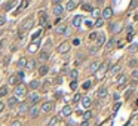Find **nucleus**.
I'll list each match as a JSON object with an SVG mask.
<instances>
[{"instance_id":"4d7b16f0","label":"nucleus","mask_w":138,"mask_h":126,"mask_svg":"<svg viewBox=\"0 0 138 126\" xmlns=\"http://www.w3.org/2000/svg\"><path fill=\"white\" fill-rule=\"evenodd\" d=\"M123 46H125V43L122 42V40H120V42H117V48H120V49H122Z\"/></svg>"},{"instance_id":"c9c22d12","label":"nucleus","mask_w":138,"mask_h":126,"mask_svg":"<svg viewBox=\"0 0 138 126\" xmlns=\"http://www.w3.org/2000/svg\"><path fill=\"white\" fill-rule=\"evenodd\" d=\"M8 86H2V88H0V98H2V96H5V95H8Z\"/></svg>"},{"instance_id":"a211bd4d","label":"nucleus","mask_w":138,"mask_h":126,"mask_svg":"<svg viewBox=\"0 0 138 126\" xmlns=\"http://www.w3.org/2000/svg\"><path fill=\"white\" fill-rule=\"evenodd\" d=\"M61 116H64V117L71 116V107H70V105H64L62 110H61Z\"/></svg>"},{"instance_id":"680f3d73","label":"nucleus","mask_w":138,"mask_h":126,"mask_svg":"<svg viewBox=\"0 0 138 126\" xmlns=\"http://www.w3.org/2000/svg\"><path fill=\"white\" fill-rule=\"evenodd\" d=\"M80 126H89V122H83V123H82Z\"/></svg>"},{"instance_id":"5701e85b","label":"nucleus","mask_w":138,"mask_h":126,"mask_svg":"<svg viewBox=\"0 0 138 126\" xmlns=\"http://www.w3.org/2000/svg\"><path fill=\"white\" fill-rule=\"evenodd\" d=\"M82 19H83V17H82V15H76V17L71 19V24H73V27H79V25L82 24Z\"/></svg>"},{"instance_id":"79ce46f5","label":"nucleus","mask_w":138,"mask_h":126,"mask_svg":"<svg viewBox=\"0 0 138 126\" xmlns=\"http://www.w3.org/2000/svg\"><path fill=\"white\" fill-rule=\"evenodd\" d=\"M82 88H83L85 91H86V89H89V88H91V80H86L85 83L82 85Z\"/></svg>"},{"instance_id":"412c9836","label":"nucleus","mask_w":138,"mask_h":126,"mask_svg":"<svg viewBox=\"0 0 138 126\" xmlns=\"http://www.w3.org/2000/svg\"><path fill=\"white\" fill-rule=\"evenodd\" d=\"M18 104H19V102H18V98H17V96L9 98V101H8V107H9V108H15Z\"/></svg>"},{"instance_id":"a19ab883","label":"nucleus","mask_w":138,"mask_h":126,"mask_svg":"<svg viewBox=\"0 0 138 126\" xmlns=\"http://www.w3.org/2000/svg\"><path fill=\"white\" fill-rule=\"evenodd\" d=\"M103 24H104V19H96V21H95V27H96V28L103 27Z\"/></svg>"},{"instance_id":"49530a36","label":"nucleus","mask_w":138,"mask_h":126,"mask_svg":"<svg viewBox=\"0 0 138 126\" xmlns=\"http://www.w3.org/2000/svg\"><path fill=\"white\" fill-rule=\"evenodd\" d=\"M70 88H71L73 91H76V89H77V82H71V83H70Z\"/></svg>"},{"instance_id":"ddd939ff","label":"nucleus","mask_w":138,"mask_h":126,"mask_svg":"<svg viewBox=\"0 0 138 126\" xmlns=\"http://www.w3.org/2000/svg\"><path fill=\"white\" fill-rule=\"evenodd\" d=\"M126 82H128V79H126V76H125V74H119V76H117L116 83H117V86H119V88H120V86H125V85H126Z\"/></svg>"},{"instance_id":"ea45409f","label":"nucleus","mask_w":138,"mask_h":126,"mask_svg":"<svg viewBox=\"0 0 138 126\" xmlns=\"http://www.w3.org/2000/svg\"><path fill=\"white\" fill-rule=\"evenodd\" d=\"M128 65H129V67H132V68H134V67H137V65H138V61H137V59H129Z\"/></svg>"},{"instance_id":"603ef678","label":"nucleus","mask_w":138,"mask_h":126,"mask_svg":"<svg viewBox=\"0 0 138 126\" xmlns=\"http://www.w3.org/2000/svg\"><path fill=\"white\" fill-rule=\"evenodd\" d=\"M10 126H22V125H21L19 120H15V122H12V125H10Z\"/></svg>"},{"instance_id":"e433bc0d","label":"nucleus","mask_w":138,"mask_h":126,"mask_svg":"<svg viewBox=\"0 0 138 126\" xmlns=\"http://www.w3.org/2000/svg\"><path fill=\"white\" fill-rule=\"evenodd\" d=\"M119 70H120V65L117 64V65H114V67H113V70H112V71H110V74H112V76L117 74V73H119Z\"/></svg>"},{"instance_id":"2eb2a0df","label":"nucleus","mask_w":138,"mask_h":126,"mask_svg":"<svg viewBox=\"0 0 138 126\" xmlns=\"http://www.w3.org/2000/svg\"><path fill=\"white\" fill-rule=\"evenodd\" d=\"M112 15H113V9L110 8V6H108V8H104V10H103V19H110Z\"/></svg>"},{"instance_id":"a18cd8bd","label":"nucleus","mask_w":138,"mask_h":126,"mask_svg":"<svg viewBox=\"0 0 138 126\" xmlns=\"http://www.w3.org/2000/svg\"><path fill=\"white\" fill-rule=\"evenodd\" d=\"M98 52V48L96 46H92V48H89V53H96Z\"/></svg>"},{"instance_id":"1a4fd4ad","label":"nucleus","mask_w":138,"mask_h":126,"mask_svg":"<svg viewBox=\"0 0 138 126\" xmlns=\"http://www.w3.org/2000/svg\"><path fill=\"white\" fill-rule=\"evenodd\" d=\"M98 68H100V62H98V61H92V62L89 64V68H88V71H89L91 74H95Z\"/></svg>"},{"instance_id":"f704fd0d","label":"nucleus","mask_w":138,"mask_h":126,"mask_svg":"<svg viewBox=\"0 0 138 126\" xmlns=\"http://www.w3.org/2000/svg\"><path fill=\"white\" fill-rule=\"evenodd\" d=\"M25 64H27L25 58H19V61H18V67H19V68H25Z\"/></svg>"},{"instance_id":"423d86ee","label":"nucleus","mask_w":138,"mask_h":126,"mask_svg":"<svg viewBox=\"0 0 138 126\" xmlns=\"http://www.w3.org/2000/svg\"><path fill=\"white\" fill-rule=\"evenodd\" d=\"M70 48H71V46H70L68 42H62L60 46H58V52H60L61 55H64V53H68V52H70Z\"/></svg>"},{"instance_id":"37998d69","label":"nucleus","mask_w":138,"mask_h":126,"mask_svg":"<svg viewBox=\"0 0 138 126\" xmlns=\"http://www.w3.org/2000/svg\"><path fill=\"white\" fill-rule=\"evenodd\" d=\"M9 61H10V55H8V57L5 58V61H3V67H8V65H9Z\"/></svg>"},{"instance_id":"cd10ccee","label":"nucleus","mask_w":138,"mask_h":126,"mask_svg":"<svg viewBox=\"0 0 138 126\" xmlns=\"http://www.w3.org/2000/svg\"><path fill=\"white\" fill-rule=\"evenodd\" d=\"M34 67H36V61H34V59H27V64H25L27 70H33Z\"/></svg>"},{"instance_id":"4be33fe9","label":"nucleus","mask_w":138,"mask_h":126,"mask_svg":"<svg viewBox=\"0 0 138 126\" xmlns=\"http://www.w3.org/2000/svg\"><path fill=\"white\" fill-rule=\"evenodd\" d=\"M39 18H40V24L42 25H45L48 22V13H46L45 10H40V12H39Z\"/></svg>"},{"instance_id":"7ed1b4c3","label":"nucleus","mask_w":138,"mask_h":126,"mask_svg":"<svg viewBox=\"0 0 138 126\" xmlns=\"http://www.w3.org/2000/svg\"><path fill=\"white\" fill-rule=\"evenodd\" d=\"M27 95V86L22 83H19L15 86V96L17 98H21V96H25Z\"/></svg>"},{"instance_id":"4468645a","label":"nucleus","mask_w":138,"mask_h":126,"mask_svg":"<svg viewBox=\"0 0 138 126\" xmlns=\"http://www.w3.org/2000/svg\"><path fill=\"white\" fill-rule=\"evenodd\" d=\"M51 110H52V102H51V101L43 102V105L40 107V111H42V113H49Z\"/></svg>"},{"instance_id":"393cba45","label":"nucleus","mask_w":138,"mask_h":126,"mask_svg":"<svg viewBox=\"0 0 138 126\" xmlns=\"http://www.w3.org/2000/svg\"><path fill=\"white\" fill-rule=\"evenodd\" d=\"M39 59H40V61H48V59H49V52H48V50H42V52H40V53H39Z\"/></svg>"},{"instance_id":"6ab92c4d","label":"nucleus","mask_w":138,"mask_h":126,"mask_svg":"<svg viewBox=\"0 0 138 126\" xmlns=\"http://www.w3.org/2000/svg\"><path fill=\"white\" fill-rule=\"evenodd\" d=\"M39 43H40V42H37V40L31 43V45L28 46V52H30V53H36V52L39 50Z\"/></svg>"},{"instance_id":"c03bdc74","label":"nucleus","mask_w":138,"mask_h":126,"mask_svg":"<svg viewBox=\"0 0 138 126\" xmlns=\"http://www.w3.org/2000/svg\"><path fill=\"white\" fill-rule=\"evenodd\" d=\"M80 98H82V96H80L79 93H74V95H73V102H79Z\"/></svg>"},{"instance_id":"4c0bfd02","label":"nucleus","mask_w":138,"mask_h":126,"mask_svg":"<svg viewBox=\"0 0 138 126\" xmlns=\"http://www.w3.org/2000/svg\"><path fill=\"white\" fill-rule=\"evenodd\" d=\"M82 116H83V119H85V122H88L89 119L92 117V113H91V111H85V113H83Z\"/></svg>"},{"instance_id":"c756f323","label":"nucleus","mask_w":138,"mask_h":126,"mask_svg":"<svg viewBox=\"0 0 138 126\" xmlns=\"http://www.w3.org/2000/svg\"><path fill=\"white\" fill-rule=\"evenodd\" d=\"M138 50V43H132V45H129V48H128V52L129 53H135Z\"/></svg>"},{"instance_id":"58836bf2","label":"nucleus","mask_w":138,"mask_h":126,"mask_svg":"<svg viewBox=\"0 0 138 126\" xmlns=\"http://www.w3.org/2000/svg\"><path fill=\"white\" fill-rule=\"evenodd\" d=\"M65 28H67V25H58V27H57V33H64V31H65Z\"/></svg>"},{"instance_id":"20e7f679","label":"nucleus","mask_w":138,"mask_h":126,"mask_svg":"<svg viewBox=\"0 0 138 126\" xmlns=\"http://www.w3.org/2000/svg\"><path fill=\"white\" fill-rule=\"evenodd\" d=\"M34 25V19L33 18H27L25 21L21 24L19 27V31H28V30H31V27Z\"/></svg>"},{"instance_id":"9b49d317","label":"nucleus","mask_w":138,"mask_h":126,"mask_svg":"<svg viewBox=\"0 0 138 126\" xmlns=\"http://www.w3.org/2000/svg\"><path fill=\"white\" fill-rule=\"evenodd\" d=\"M80 104H82L85 108H89V107L92 105V100H91L89 96H82V98H80Z\"/></svg>"},{"instance_id":"9d476101","label":"nucleus","mask_w":138,"mask_h":126,"mask_svg":"<svg viewBox=\"0 0 138 126\" xmlns=\"http://www.w3.org/2000/svg\"><path fill=\"white\" fill-rule=\"evenodd\" d=\"M107 95H108V89H107L105 86L100 88V89L96 91V98H105Z\"/></svg>"},{"instance_id":"a878e982","label":"nucleus","mask_w":138,"mask_h":126,"mask_svg":"<svg viewBox=\"0 0 138 126\" xmlns=\"http://www.w3.org/2000/svg\"><path fill=\"white\" fill-rule=\"evenodd\" d=\"M80 6H82V9H83V10H86V12H92V10H94L92 5H91V3H88V2H83Z\"/></svg>"},{"instance_id":"864d4df0","label":"nucleus","mask_w":138,"mask_h":126,"mask_svg":"<svg viewBox=\"0 0 138 126\" xmlns=\"http://www.w3.org/2000/svg\"><path fill=\"white\" fill-rule=\"evenodd\" d=\"M132 30H134V27H132V25H128V27H126V31H128L129 34H132Z\"/></svg>"},{"instance_id":"c85d7f7f","label":"nucleus","mask_w":138,"mask_h":126,"mask_svg":"<svg viewBox=\"0 0 138 126\" xmlns=\"http://www.w3.org/2000/svg\"><path fill=\"white\" fill-rule=\"evenodd\" d=\"M39 86H40L39 80H31V82H30V85H28V88H30V89H33V91L39 89Z\"/></svg>"},{"instance_id":"0e129e2a","label":"nucleus","mask_w":138,"mask_h":126,"mask_svg":"<svg viewBox=\"0 0 138 126\" xmlns=\"http://www.w3.org/2000/svg\"><path fill=\"white\" fill-rule=\"evenodd\" d=\"M137 107H138V100H137Z\"/></svg>"},{"instance_id":"2f4dec72","label":"nucleus","mask_w":138,"mask_h":126,"mask_svg":"<svg viewBox=\"0 0 138 126\" xmlns=\"http://www.w3.org/2000/svg\"><path fill=\"white\" fill-rule=\"evenodd\" d=\"M77 76H79L77 70H71V71H70V79H71V82H76Z\"/></svg>"},{"instance_id":"f257e3e1","label":"nucleus","mask_w":138,"mask_h":126,"mask_svg":"<svg viewBox=\"0 0 138 126\" xmlns=\"http://www.w3.org/2000/svg\"><path fill=\"white\" fill-rule=\"evenodd\" d=\"M108 67H110V62L108 61H104L103 64H100V68L96 70V79L98 80H101V79H104V76H105V73L108 71Z\"/></svg>"},{"instance_id":"6e6d98bb","label":"nucleus","mask_w":138,"mask_h":126,"mask_svg":"<svg viewBox=\"0 0 138 126\" xmlns=\"http://www.w3.org/2000/svg\"><path fill=\"white\" fill-rule=\"evenodd\" d=\"M3 108H5V102H3V101H0V113L3 111Z\"/></svg>"},{"instance_id":"e2e57ef3","label":"nucleus","mask_w":138,"mask_h":126,"mask_svg":"<svg viewBox=\"0 0 138 126\" xmlns=\"http://www.w3.org/2000/svg\"><path fill=\"white\" fill-rule=\"evenodd\" d=\"M2 34H3V31H0V37H2Z\"/></svg>"},{"instance_id":"aec40b11","label":"nucleus","mask_w":138,"mask_h":126,"mask_svg":"<svg viewBox=\"0 0 138 126\" xmlns=\"http://www.w3.org/2000/svg\"><path fill=\"white\" fill-rule=\"evenodd\" d=\"M28 108H30V105H28L27 102H21V104H19L18 111H19V114H25L27 111H28Z\"/></svg>"},{"instance_id":"473e14b6","label":"nucleus","mask_w":138,"mask_h":126,"mask_svg":"<svg viewBox=\"0 0 138 126\" xmlns=\"http://www.w3.org/2000/svg\"><path fill=\"white\" fill-rule=\"evenodd\" d=\"M15 5H17L15 2H8V3H5L3 6H5V10H12V8H13Z\"/></svg>"},{"instance_id":"72a5a7b5","label":"nucleus","mask_w":138,"mask_h":126,"mask_svg":"<svg viewBox=\"0 0 138 126\" xmlns=\"http://www.w3.org/2000/svg\"><path fill=\"white\" fill-rule=\"evenodd\" d=\"M60 123V117H52L51 119V122H49V125L48 126H57Z\"/></svg>"},{"instance_id":"052dcab7","label":"nucleus","mask_w":138,"mask_h":126,"mask_svg":"<svg viewBox=\"0 0 138 126\" xmlns=\"http://www.w3.org/2000/svg\"><path fill=\"white\" fill-rule=\"evenodd\" d=\"M70 33H71V31H70V28L67 27V28H65V31H64V34H65V36H68Z\"/></svg>"},{"instance_id":"de8ad7c7","label":"nucleus","mask_w":138,"mask_h":126,"mask_svg":"<svg viewBox=\"0 0 138 126\" xmlns=\"http://www.w3.org/2000/svg\"><path fill=\"white\" fill-rule=\"evenodd\" d=\"M138 6V0H135V2H131V9H135Z\"/></svg>"},{"instance_id":"39448f33","label":"nucleus","mask_w":138,"mask_h":126,"mask_svg":"<svg viewBox=\"0 0 138 126\" xmlns=\"http://www.w3.org/2000/svg\"><path fill=\"white\" fill-rule=\"evenodd\" d=\"M40 100V96H39V93H30L28 96H27V104L28 105H37V102Z\"/></svg>"},{"instance_id":"3c124183","label":"nucleus","mask_w":138,"mask_h":126,"mask_svg":"<svg viewBox=\"0 0 138 126\" xmlns=\"http://www.w3.org/2000/svg\"><path fill=\"white\" fill-rule=\"evenodd\" d=\"M132 77H134V79H138V70H132Z\"/></svg>"},{"instance_id":"7c9ffc66","label":"nucleus","mask_w":138,"mask_h":126,"mask_svg":"<svg viewBox=\"0 0 138 126\" xmlns=\"http://www.w3.org/2000/svg\"><path fill=\"white\" fill-rule=\"evenodd\" d=\"M42 34H43V30H42V28H40L39 31H36V33L33 34V36H31V39H33V42H36L37 39H40V37H42Z\"/></svg>"},{"instance_id":"b1692460","label":"nucleus","mask_w":138,"mask_h":126,"mask_svg":"<svg viewBox=\"0 0 138 126\" xmlns=\"http://www.w3.org/2000/svg\"><path fill=\"white\" fill-rule=\"evenodd\" d=\"M48 71H49V67H48L46 64H45V65H40V67H39V76H42V77L48 74Z\"/></svg>"},{"instance_id":"0eeeda50","label":"nucleus","mask_w":138,"mask_h":126,"mask_svg":"<svg viewBox=\"0 0 138 126\" xmlns=\"http://www.w3.org/2000/svg\"><path fill=\"white\" fill-rule=\"evenodd\" d=\"M39 113H40V108H39V105H31L30 108H28V114H30V117L34 119L39 116Z\"/></svg>"},{"instance_id":"f03ea898","label":"nucleus","mask_w":138,"mask_h":126,"mask_svg":"<svg viewBox=\"0 0 138 126\" xmlns=\"http://www.w3.org/2000/svg\"><path fill=\"white\" fill-rule=\"evenodd\" d=\"M108 30H110V31H112L113 34H117V33H120L122 30H123V24H122L120 21L112 22V24L108 25Z\"/></svg>"},{"instance_id":"8fccbe9b","label":"nucleus","mask_w":138,"mask_h":126,"mask_svg":"<svg viewBox=\"0 0 138 126\" xmlns=\"http://www.w3.org/2000/svg\"><path fill=\"white\" fill-rule=\"evenodd\" d=\"M96 36H98V33H91L89 39H91V40H95V39H96Z\"/></svg>"},{"instance_id":"bf43d9fd","label":"nucleus","mask_w":138,"mask_h":126,"mask_svg":"<svg viewBox=\"0 0 138 126\" xmlns=\"http://www.w3.org/2000/svg\"><path fill=\"white\" fill-rule=\"evenodd\" d=\"M131 92H132V89H129V91H128V92L125 93V98H129V95H131Z\"/></svg>"},{"instance_id":"6e6552de","label":"nucleus","mask_w":138,"mask_h":126,"mask_svg":"<svg viewBox=\"0 0 138 126\" xmlns=\"http://www.w3.org/2000/svg\"><path fill=\"white\" fill-rule=\"evenodd\" d=\"M95 43H96V48H98V49H100L103 45H105V36H104V33H100L98 36H96Z\"/></svg>"},{"instance_id":"5fc2aeb1","label":"nucleus","mask_w":138,"mask_h":126,"mask_svg":"<svg viewBox=\"0 0 138 126\" xmlns=\"http://www.w3.org/2000/svg\"><path fill=\"white\" fill-rule=\"evenodd\" d=\"M73 45H74V46H79V45H80V39H74V40H73Z\"/></svg>"},{"instance_id":"bb28decb","label":"nucleus","mask_w":138,"mask_h":126,"mask_svg":"<svg viewBox=\"0 0 138 126\" xmlns=\"http://www.w3.org/2000/svg\"><path fill=\"white\" fill-rule=\"evenodd\" d=\"M114 43H116V39H110L108 42L105 43V50L108 52V50H112L113 48H114Z\"/></svg>"},{"instance_id":"dca6fc26","label":"nucleus","mask_w":138,"mask_h":126,"mask_svg":"<svg viewBox=\"0 0 138 126\" xmlns=\"http://www.w3.org/2000/svg\"><path fill=\"white\" fill-rule=\"evenodd\" d=\"M79 6V2H76V0H70V2H67L65 3V9L67 10H73V9H76Z\"/></svg>"},{"instance_id":"f8f14e48","label":"nucleus","mask_w":138,"mask_h":126,"mask_svg":"<svg viewBox=\"0 0 138 126\" xmlns=\"http://www.w3.org/2000/svg\"><path fill=\"white\" fill-rule=\"evenodd\" d=\"M52 10H53V13H55V15H57L58 18H61V15L64 13V8L61 6L60 3H57V5L53 6V9H52Z\"/></svg>"},{"instance_id":"09e8293b","label":"nucleus","mask_w":138,"mask_h":126,"mask_svg":"<svg viewBox=\"0 0 138 126\" xmlns=\"http://www.w3.org/2000/svg\"><path fill=\"white\" fill-rule=\"evenodd\" d=\"M5 24H6V18L0 17V27H2V25H5Z\"/></svg>"},{"instance_id":"f3484780","label":"nucleus","mask_w":138,"mask_h":126,"mask_svg":"<svg viewBox=\"0 0 138 126\" xmlns=\"http://www.w3.org/2000/svg\"><path fill=\"white\" fill-rule=\"evenodd\" d=\"M9 85H12V86H17V85H19V77H18L17 74H12L9 76V80H8Z\"/></svg>"},{"instance_id":"13d9d810","label":"nucleus","mask_w":138,"mask_h":126,"mask_svg":"<svg viewBox=\"0 0 138 126\" xmlns=\"http://www.w3.org/2000/svg\"><path fill=\"white\" fill-rule=\"evenodd\" d=\"M122 105V102H117V104H116V105H114V111H117V110H119V107H120Z\"/></svg>"}]
</instances>
